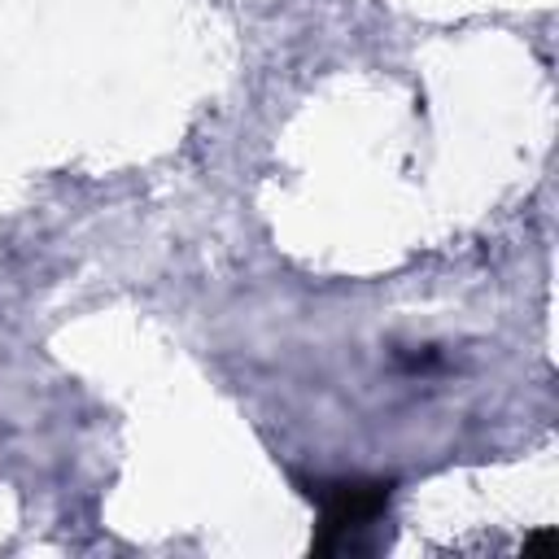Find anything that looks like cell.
Masks as SVG:
<instances>
[{
  "mask_svg": "<svg viewBox=\"0 0 559 559\" xmlns=\"http://www.w3.org/2000/svg\"><path fill=\"white\" fill-rule=\"evenodd\" d=\"M301 493L319 511L314 528V555H345L362 550V537L384 520L393 485L389 480H367V476H319V480H297Z\"/></svg>",
  "mask_w": 559,
  "mask_h": 559,
  "instance_id": "obj_1",
  "label": "cell"
}]
</instances>
